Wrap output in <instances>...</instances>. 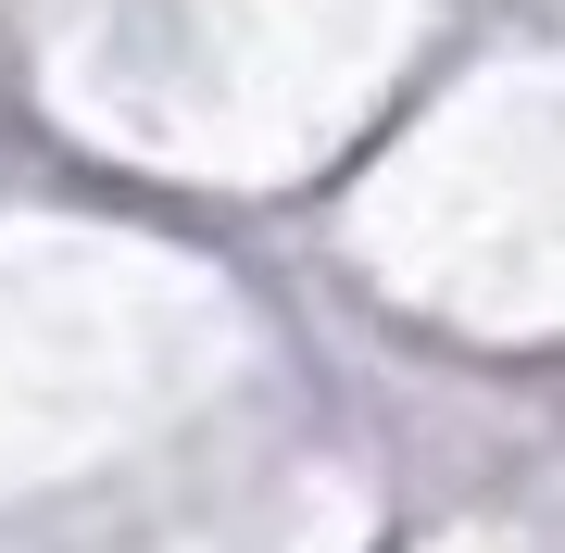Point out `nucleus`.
<instances>
[]
</instances>
